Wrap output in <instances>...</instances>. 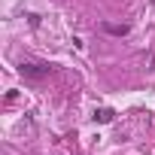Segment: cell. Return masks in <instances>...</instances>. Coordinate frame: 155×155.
Listing matches in <instances>:
<instances>
[{"label":"cell","mask_w":155,"mask_h":155,"mask_svg":"<svg viewBox=\"0 0 155 155\" xmlns=\"http://www.w3.org/2000/svg\"><path fill=\"white\" fill-rule=\"evenodd\" d=\"M104 31H110V34H116V37H125L131 28H128V25H104Z\"/></svg>","instance_id":"obj_3"},{"label":"cell","mask_w":155,"mask_h":155,"mask_svg":"<svg viewBox=\"0 0 155 155\" xmlns=\"http://www.w3.org/2000/svg\"><path fill=\"white\" fill-rule=\"evenodd\" d=\"M91 119H94V122H101V125H110V122L116 119V113L104 107V110H94V116H91Z\"/></svg>","instance_id":"obj_2"},{"label":"cell","mask_w":155,"mask_h":155,"mask_svg":"<svg viewBox=\"0 0 155 155\" xmlns=\"http://www.w3.org/2000/svg\"><path fill=\"white\" fill-rule=\"evenodd\" d=\"M49 70H52V67L43 64V61H21V64H18V73L28 76V79H46Z\"/></svg>","instance_id":"obj_1"}]
</instances>
